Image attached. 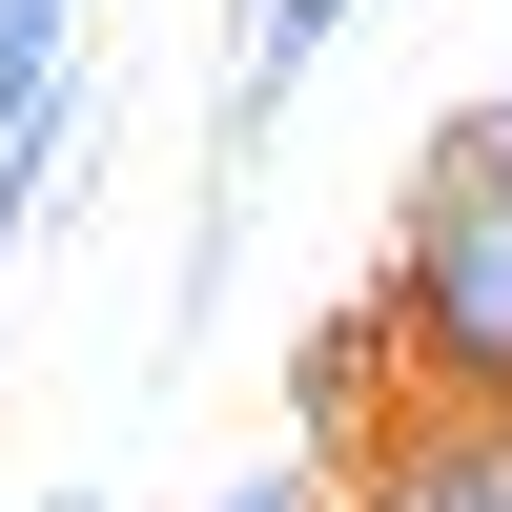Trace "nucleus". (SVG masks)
Masks as SVG:
<instances>
[{
	"label": "nucleus",
	"instance_id": "2",
	"mask_svg": "<svg viewBox=\"0 0 512 512\" xmlns=\"http://www.w3.org/2000/svg\"><path fill=\"white\" fill-rule=\"evenodd\" d=\"M410 451H431L451 512H512V410H410Z\"/></svg>",
	"mask_w": 512,
	"mask_h": 512
},
{
	"label": "nucleus",
	"instance_id": "3",
	"mask_svg": "<svg viewBox=\"0 0 512 512\" xmlns=\"http://www.w3.org/2000/svg\"><path fill=\"white\" fill-rule=\"evenodd\" d=\"M62 41H82L62 0H0V144H21V123H41V103H62V82H82Z\"/></svg>",
	"mask_w": 512,
	"mask_h": 512
},
{
	"label": "nucleus",
	"instance_id": "5",
	"mask_svg": "<svg viewBox=\"0 0 512 512\" xmlns=\"http://www.w3.org/2000/svg\"><path fill=\"white\" fill-rule=\"evenodd\" d=\"M205 512H328V472H226Z\"/></svg>",
	"mask_w": 512,
	"mask_h": 512
},
{
	"label": "nucleus",
	"instance_id": "4",
	"mask_svg": "<svg viewBox=\"0 0 512 512\" xmlns=\"http://www.w3.org/2000/svg\"><path fill=\"white\" fill-rule=\"evenodd\" d=\"M328 512H451V492H431V451H410V431H390V451H369V472H349V492H328Z\"/></svg>",
	"mask_w": 512,
	"mask_h": 512
},
{
	"label": "nucleus",
	"instance_id": "1",
	"mask_svg": "<svg viewBox=\"0 0 512 512\" xmlns=\"http://www.w3.org/2000/svg\"><path fill=\"white\" fill-rule=\"evenodd\" d=\"M390 328H410V410H512V82L451 103L390 164Z\"/></svg>",
	"mask_w": 512,
	"mask_h": 512
},
{
	"label": "nucleus",
	"instance_id": "6",
	"mask_svg": "<svg viewBox=\"0 0 512 512\" xmlns=\"http://www.w3.org/2000/svg\"><path fill=\"white\" fill-rule=\"evenodd\" d=\"M41 512H103V492H82V472H62V492H41Z\"/></svg>",
	"mask_w": 512,
	"mask_h": 512
}]
</instances>
